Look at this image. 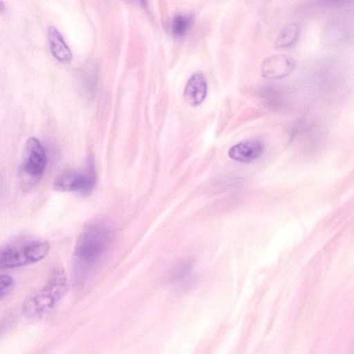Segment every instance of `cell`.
<instances>
[{"label":"cell","instance_id":"5b68a950","mask_svg":"<svg viewBox=\"0 0 354 354\" xmlns=\"http://www.w3.org/2000/svg\"><path fill=\"white\" fill-rule=\"evenodd\" d=\"M295 66V60L285 55H275L266 59L261 66L263 77L279 80L289 75Z\"/></svg>","mask_w":354,"mask_h":354},{"label":"cell","instance_id":"30bf717a","mask_svg":"<svg viewBox=\"0 0 354 354\" xmlns=\"http://www.w3.org/2000/svg\"><path fill=\"white\" fill-rule=\"evenodd\" d=\"M299 27L297 24H291L279 34L274 42L277 48H283L292 45L297 39Z\"/></svg>","mask_w":354,"mask_h":354},{"label":"cell","instance_id":"52a82bcc","mask_svg":"<svg viewBox=\"0 0 354 354\" xmlns=\"http://www.w3.org/2000/svg\"><path fill=\"white\" fill-rule=\"evenodd\" d=\"M207 91L206 78L202 73L198 72L188 80L184 90V97L189 104L197 106L204 101Z\"/></svg>","mask_w":354,"mask_h":354},{"label":"cell","instance_id":"2e32d148","mask_svg":"<svg viewBox=\"0 0 354 354\" xmlns=\"http://www.w3.org/2000/svg\"><path fill=\"white\" fill-rule=\"evenodd\" d=\"M5 327L6 324L3 321L0 320V335L3 332Z\"/></svg>","mask_w":354,"mask_h":354},{"label":"cell","instance_id":"ba28073f","mask_svg":"<svg viewBox=\"0 0 354 354\" xmlns=\"http://www.w3.org/2000/svg\"><path fill=\"white\" fill-rule=\"evenodd\" d=\"M55 189L59 192L78 191L83 194L85 187L84 174L75 170H66L55 180Z\"/></svg>","mask_w":354,"mask_h":354},{"label":"cell","instance_id":"277c9868","mask_svg":"<svg viewBox=\"0 0 354 354\" xmlns=\"http://www.w3.org/2000/svg\"><path fill=\"white\" fill-rule=\"evenodd\" d=\"M46 156L45 149L35 138H28L24 145L22 168L32 177L41 176L45 169Z\"/></svg>","mask_w":354,"mask_h":354},{"label":"cell","instance_id":"7c38bea8","mask_svg":"<svg viewBox=\"0 0 354 354\" xmlns=\"http://www.w3.org/2000/svg\"><path fill=\"white\" fill-rule=\"evenodd\" d=\"M192 23V19L190 16L181 14L176 15L171 26L172 35L176 37H184L189 30Z\"/></svg>","mask_w":354,"mask_h":354},{"label":"cell","instance_id":"9a60e30c","mask_svg":"<svg viewBox=\"0 0 354 354\" xmlns=\"http://www.w3.org/2000/svg\"><path fill=\"white\" fill-rule=\"evenodd\" d=\"M345 0H316L315 2L322 6H339L344 3Z\"/></svg>","mask_w":354,"mask_h":354},{"label":"cell","instance_id":"3957f363","mask_svg":"<svg viewBox=\"0 0 354 354\" xmlns=\"http://www.w3.org/2000/svg\"><path fill=\"white\" fill-rule=\"evenodd\" d=\"M110 239V232L103 225L94 224L86 227L75 247L76 259L83 264L92 263L106 250Z\"/></svg>","mask_w":354,"mask_h":354},{"label":"cell","instance_id":"e0dca14e","mask_svg":"<svg viewBox=\"0 0 354 354\" xmlns=\"http://www.w3.org/2000/svg\"><path fill=\"white\" fill-rule=\"evenodd\" d=\"M138 1L140 4H142L143 6H147V1L148 0H136Z\"/></svg>","mask_w":354,"mask_h":354},{"label":"cell","instance_id":"5bb4252c","mask_svg":"<svg viewBox=\"0 0 354 354\" xmlns=\"http://www.w3.org/2000/svg\"><path fill=\"white\" fill-rule=\"evenodd\" d=\"M189 270V265L187 263H182L178 265L174 270V273L172 274L173 279H179L183 277L185 274Z\"/></svg>","mask_w":354,"mask_h":354},{"label":"cell","instance_id":"8992f818","mask_svg":"<svg viewBox=\"0 0 354 354\" xmlns=\"http://www.w3.org/2000/svg\"><path fill=\"white\" fill-rule=\"evenodd\" d=\"M264 151V145L258 140L241 141L228 150L229 157L237 162L249 163L260 157Z\"/></svg>","mask_w":354,"mask_h":354},{"label":"cell","instance_id":"7a4b0ae2","mask_svg":"<svg viewBox=\"0 0 354 354\" xmlns=\"http://www.w3.org/2000/svg\"><path fill=\"white\" fill-rule=\"evenodd\" d=\"M50 250L48 241H28L0 249V269H9L37 262Z\"/></svg>","mask_w":354,"mask_h":354},{"label":"cell","instance_id":"8fae6325","mask_svg":"<svg viewBox=\"0 0 354 354\" xmlns=\"http://www.w3.org/2000/svg\"><path fill=\"white\" fill-rule=\"evenodd\" d=\"M83 87L88 95H92L97 84V71L93 64H86L81 72Z\"/></svg>","mask_w":354,"mask_h":354},{"label":"cell","instance_id":"4fadbf2b","mask_svg":"<svg viewBox=\"0 0 354 354\" xmlns=\"http://www.w3.org/2000/svg\"><path fill=\"white\" fill-rule=\"evenodd\" d=\"M13 284L12 278L7 274L0 275V300L10 291Z\"/></svg>","mask_w":354,"mask_h":354},{"label":"cell","instance_id":"6da1fadb","mask_svg":"<svg viewBox=\"0 0 354 354\" xmlns=\"http://www.w3.org/2000/svg\"><path fill=\"white\" fill-rule=\"evenodd\" d=\"M67 279L64 268L55 267L44 287L26 299L23 311L30 321L42 318L64 295L66 289Z\"/></svg>","mask_w":354,"mask_h":354},{"label":"cell","instance_id":"ac0fdd59","mask_svg":"<svg viewBox=\"0 0 354 354\" xmlns=\"http://www.w3.org/2000/svg\"><path fill=\"white\" fill-rule=\"evenodd\" d=\"M2 8H3V4H2L1 1L0 0V10H1Z\"/></svg>","mask_w":354,"mask_h":354},{"label":"cell","instance_id":"9c48e42d","mask_svg":"<svg viewBox=\"0 0 354 354\" xmlns=\"http://www.w3.org/2000/svg\"><path fill=\"white\" fill-rule=\"evenodd\" d=\"M48 37L53 55L62 62H69L72 59V53L59 30L54 26H50Z\"/></svg>","mask_w":354,"mask_h":354}]
</instances>
